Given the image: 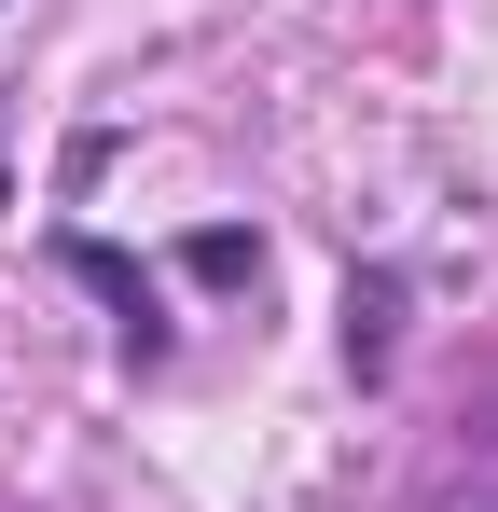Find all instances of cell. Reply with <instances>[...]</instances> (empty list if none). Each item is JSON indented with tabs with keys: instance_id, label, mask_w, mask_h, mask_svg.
<instances>
[{
	"instance_id": "6da1fadb",
	"label": "cell",
	"mask_w": 498,
	"mask_h": 512,
	"mask_svg": "<svg viewBox=\"0 0 498 512\" xmlns=\"http://www.w3.org/2000/svg\"><path fill=\"white\" fill-rule=\"evenodd\" d=\"M70 277H83V291H111V305H125V346H166V319H153V277H139V263L111 250V236H70Z\"/></svg>"
},
{
	"instance_id": "7a4b0ae2",
	"label": "cell",
	"mask_w": 498,
	"mask_h": 512,
	"mask_svg": "<svg viewBox=\"0 0 498 512\" xmlns=\"http://www.w3.org/2000/svg\"><path fill=\"white\" fill-rule=\"evenodd\" d=\"M388 319H402V277H360L346 291V360L360 374H388Z\"/></svg>"
},
{
	"instance_id": "3957f363",
	"label": "cell",
	"mask_w": 498,
	"mask_h": 512,
	"mask_svg": "<svg viewBox=\"0 0 498 512\" xmlns=\"http://www.w3.org/2000/svg\"><path fill=\"white\" fill-rule=\"evenodd\" d=\"M194 277H208V291H236V277H263V236H236V222H208V236H194Z\"/></svg>"
}]
</instances>
